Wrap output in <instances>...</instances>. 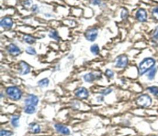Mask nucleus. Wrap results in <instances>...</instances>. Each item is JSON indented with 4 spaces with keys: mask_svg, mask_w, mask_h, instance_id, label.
Wrapping results in <instances>:
<instances>
[{
    "mask_svg": "<svg viewBox=\"0 0 158 136\" xmlns=\"http://www.w3.org/2000/svg\"><path fill=\"white\" fill-rule=\"evenodd\" d=\"M156 64V60L151 57L146 58L143 60L138 67V73L140 75H143L149 70H151L154 67Z\"/></svg>",
    "mask_w": 158,
    "mask_h": 136,
    "instance_id": "1",
    "label": "nucleus"
},
{
    "mask_svg": "<svg viewBox=\"0 0 158 136\" xmlns=\"http://www.w3.org/2000/svg\"><path fill=\"white\" fill-rule=\"evenodd\" d=\"M105 75L108 78H112L114 76V73L110 69H107L105 72Z\"/></svg>",
    "mask_w": 158,
    "mask_h": 136,
    "instance_id": "29",
    "label": "nucleus"
},
{
    "mask_svg": "<svg viewBox=\"0 0 158 136\" xmlns=\"http://www.w3.org/2000/svg\"><path fill=\"white\" fill-rule=\"evenodd\" d=\"M26 52L27 54L31 55H34L36 54V51L35 49V48H34L32 47H30V46L27 47Z\"/></svg>",
    "mask_w": 158,
    "mask_h": 136,
    "instance_id": "26",
    "label": "nucleus"
},
{
    "mask_svg": "<svg viewBox=\"0 0 158 136\" xmlns=\"http://www.w3.org/2000/svg\"><path fill=\"white\" fill-rule=\"evenodd\" d=\"M48 36L50 38H51L53 40H54L56 41H59L60 40V36L58 34V32H57L56 30H51L50 31Z\"/></svg>",
    "mask_w": 158,
    "mask_h": 136,
    "instance_id": "19",
    "label": "nucleus"
},
{
    "mask_svg": "<svg viewBox=\"0 0 158 136\" xmlns=\"http://www.w3.org/2000/svg\"><path fill=\"white\" fill-rule=\"evenodd\" d=\"M147 12L144 9H139L136 13L137 19L140 22H145L147 21Z\"/></svg>",
    "mask_w": 158,
    "mask_h": 136,
    "instance_id": "13",
    "label": "nucleus"
},
{
    "mask_svg": "<svg viewBox=\"0 0 158 136\" xmlns=\"http://www.w3.org/2000/svg\"><path fill=\"white\" fill-rule=\"evenodd\" d=\"M14 133L11 131L5 130V129H1L0 131V136H13Z\"/></svg>",
    "mask_w": 158,
    "mask_h": 136,
    "instance_id": "23",
    "label": "nucleus"
},
{
    "mask_svg": "<svg viewBox=\"0 0 158 136\" xmlns=\"http://www.w3.org/2000/svg\"><path fill=\"white\" fill-rule=\"evenodd\" d=\"M7 51L8 53L14 57H17L21 53V50L14 43H11L7 47Z\"/></svg>",
    "mask_w": 158,
    "mask_h": 136,
    "instance_id": "10",
    "label": "nucleus"
},
{
    "mask_svg": "<svg viewBox=\"0 0 158 136\" xmlns=\"http://www.w3.org/2000/svg\"><path fill=\"white\" fill-rule=\"evenodd\" d=\"M129 16V11L127 9L124 8L122 9V11H121V17L122 18V19L123 20H125L127 19Z\"/></svg>",
    "mask_w": 158,
    "mask_h": 136,
    "instance_id": "25",
    "label": "nucleus"
},
{
    "mask_svg": "<svg viewBox=\"0 0 158 136\" xmlns=\"http://www.w3.org/2000/svg\"><path fill=\"white\" fill-rule=\"evenodd\" d=\"M29 130L32 134H39L41 132V127L36 123H31L29 125Z\"/></svg>",
    "mask_w": 158,
    "mask_h": 136,
    "instance_id": "14",
    "label": "nucleus"
},
{
    "mask_svg": "<svg viewBox=\"0 0 158 136\" xmlns=\"http://www.w3.org/2000/svg\"><path fill=\"white\" fill-rule=\"evenodd\" d=\"M31 4H32V0H26L24 3V5L26 8L30 7Z\"/></svg>",
    "mask_w": 158,
    "mask_h": 136,
    "instance_id": "30",
    "label": "nucleus"
},
{
    "mask_svg": "<svg viewBox=\"0 0 158 136\" xmlns=\"http://www.w3.org/2000/svg\"><path fill=\"white\" fill-rule=\"evenodd\" d=\"M90 51H91L93 55H98L99 54V52H100L99 47V46L98 45L94 44L90 47Z\"/></svg>",
    "mask_w": 158,
    "mask_h": 136,
    "instance_id": "21",
    "label": "nucleus"
},
{
    "mask_svg": "<svg viewBox=\"0 0 158 136\" xmlns=\"http://www.w3.org/2000/svg\"><path fill=\"white\" fill-rule=\"evenodd\" d=\"M23 40L29 45H33L36 42V38L30 35H25L23 36Z\"/></svg>",
    "mask_w": 158,
    "mask_h": 136,
    "instance_id": "15",
    "label": "nucleus"
},
{
    "mask_svg": "<svg viewBox=\"0 0 158 136\" xmlns=\"http://www.w3.org/2000/svg\"><path fill=\"white\" fill-rule=\"evenodd\" d=\"M151 41L155 46H158V26L156 27L152 35V38Z\"/></svg>",
    "mask_w": 158,
    "mask_h": 136,
    "instance_id": "17",
    "label": "nucleus"
},
{
    "mask_svg": "<svg viewBox=\"0 0 158 136\" xmlns=\"http://www.w3.org/2000/svg\"><path fill=\"white\" fill-rule=\"evenodd\" d=\"M102 78V74L101 73H88L85 74L84 76V81L87 83H92Z\"/></svg>",
    "mask_w": 158,
    "mask_h": 136,
    "instance_id": "9",
    "label": "nucleus"
},
{
    "mask_svg": "<svg viewBox=\"0 0 158 136\" xmlns=\"http://www.w3.org/2000/svg\"><path fill=\"white\" fill-rule=\"evenodd\" d=\"M75 95L80 99H87L89 96V92H88L87 88L84 87H80L75 90Z\"/></svg>",
    "mask_w": 158,
    "mask_h": 136,
    "instance_id": "8",
    "label": "nucleus"
},
{
    "mask_svg": "<svg viewBox=\"0 0 158 136\" xmlns=\"http://www.w3.org/2000/svg\"><path fill=\"white\" fill-rule=\"evenodd\" d=\"M39 98L36 96L30 94H29L24 100L25 106H35L36 107L37 105L39 104Z\"/></svg>",
    "mask_w": 158,
    "mask_h": 136,
    "instance_id": "6",
    "label": "nucleus"
},
{
    "mask_svg": "<svg viewBox=\"0 0 158 136\" xmlns=\"http://www.w3.org/2000/svg\"><path fill=\"white\" fill-rule=\"evenodd\" d=\"M6 93L7 96L14 101H18L21 99L22 96V92L20 88L17 86H9L6 90Z\"/></svg>",
    "mask_w": 158,
    "mask_h": 136,
    "instance_id": "2",
    "label": "nucleus"
},
{
    "mask_svg": "<svg viewBox=\"0 0 158 136\" xmlns=\"http://www.w3.org/2000/svg\"><path fill=\"white\" fill-rule=\"evenodd\" d=\"M20 116L17 115H14L11 118V124L14 127H17L19 126Z\"/></svg>",
    "mask_w": 158,
    "mask_h": 136,
    "instance_id": "16",
    "label": "nucleus"
},
{
    "mask_svg": "<svg viewBox=\"0 0 158 136\" xmlns=\"http://www.w3.org/2000/svg\"><path fill=\"white\" fill-rule=\"evenodd\" d=\"M129 64V59L125 54L120 55L116 59V67L119 69H124Z\"/></svg>",
    "mask_w": 158,
    "mask_h": 136,
    "instance_id": "4",
    "label": "nucleus"
},
{
    "mask_svg": "<svg viewBox=\"0 0 158 136\" xmlns=\"http://www.w3.org/2000/svg\"><path fill=\"white\" fill-rule=\"evenodd\" d=\"M98 35V30L96 28H90L86 31L85 33V37L87 40L90 42L95 41Z\"/></svg>",
    "mask_w": 158,
    "mask_h": 136,
    "instance_id": "5",
    "label": "nucleus"
},
{
    "mask_svg": "<svg viewBox=\"0 0 158 136\" xmlns=\"http://www.w3.org/2000/svg\"><path fill=\"white\" fill-rule=\"evenodd\" d=\"M92 1L94 5H100L101 3H102L101 0H92Z\"/></svg>",
    "mask_w": 158,
    "mask_h": 136,
    "instance_id": "32",
    "label": "nucleus"
},
{
    "mask_svg": "<svg viewBox=\"0 0 158 136\" xmlns=\"http://www.w3.org/2000/svg\"><path fill=\"white\" fill-rule=\"evenodd\" d=\"M152 16L155 21H158V7H156L153 9Z\"/></svg>",
    "mask_w": 158,
    "mask_h": 136,
    "instance_id": "28",
    "label": "nucleus"
},
{
    "mask_svg": "<svg viewBox=\"0 0 158 136\" xmlns=\"http://www.w3.org/2000/svg\"><path fill=\"white\" fill-rule=\"evenodd\" d=\"M13 21L9 17H5L3 18L0 22V25L4 29H11L13 26Z\"/></svg>",
    "mask_w": 158,
    "mask_h": 136,
    "instance_id": "11",
    "label": "nucleus"
},
{
    "mask_svg": "<svg viewBox=\"0 0 158 136\" xmlns=\"http://www.w3.org/2000/svg\"><path fill=\"white\" fill-rule=\"evenodd\" d=\"M148 90L154 96H158V87H157V86H151V87H149L148 88Z\"/></svg>",
    "mask_w": 158,
    "mask_h": 136,
    "instance_id": "24",
    "label": "nucleus"
},
{
    "mask_svg": "<svg viewBox=\"0 0 158 136\" xmlns=\"http://www.w3.org/2000/svg\"><path fill=\"white\" fill-rule=\"evenodd\" d=\"M136 103L138 107L142 108L149 107L152 103V99L148 94H142L136 100Z\"/></svg>",
    "mask_w": 158,
    "mask_h": 136,
    "instance_id": "3",
    "label": "nucleus"
},
{
    "mask_svg": "<svg viewBox=\"0 0 158 136\" xmlns=\"http://www.w3.org/2000/svg\"><path fill=\"white\" fill-rule=\"evenodd\" d=\"M49 84V80L47 78H43L38 82V85L41 88H46L47 86H48Z\"/></svg>",
    "mask_w": 158,
    "mask_h": 136,
    "instance_id": "20",
    "label": "nucleus"
},
{
    "mask_svg": "<svg viewBox=\"0 0 158 136\" xmlns=\"http://www.w3.org/2000/svg\"><path fill=\"white\" fill-rule=\"evenodd\" d=\"M30 65L24 61H21L19 64V73L21 75H26L30 72Z\"/></svg>",
    "mask_w": 158,
    "mask_h": 136,
    "instance_id": "7",
    "label": "nucleus"
},
{
    "mask_svg": "<svg viewBox=\"0 0 158 136\" xmlns=\"http://www.w3.org/2000/svg\"><path fill=\"white\" fill-rule=\"evenodd\" d=\"M54 127H55L56 131L62 135H69L71 134L70 129L64 125L58 123V124L54 125Z\"/></svg>",
    "mask_w": 158,
    "mask_h": 136,
    "instance_id": "12",
    "label": "nucleus"
},
{
    "mask_svg": "<svg viewBox=\"0 0 158 136\" xmlns=\"http://www.w3.org/2000/svg\"><path fill=\"white\" fill-rule=\"evenodd\" d=\"M156 72H157V68L153 67L152 69H151V70H149V72L148 74V79L149 80H153V79H154V78L155 77V75H156Z\"/></svg>",
    "mask_w": 158,
    "mask_h": 136,
    "instance_id": "22",
    "label": "nucleus"
},
{
    "mask_svg": "<svg viewBox=\"0 0 158 136\" xmlns=\"http://www.w3.org/2000/svg\"><path fill=\"white\" fill-rule=\"evenodd\" d=\"M112 89L111 88H106L104 89H103V90L99 92V94H102L103 96H106L110 94L112 92Z\"/></svg>",
    "mask_w": 158,
    "mask_h": 136,
    "instance_id": "27",
    "label": "nucleus"
},
{
    "mask_svg": "<svg viewBox=\"0 0 158 136\" xmlns=\"http://www.w3.org/2000/svg\"><path fill=\"white\" fill-rule=\"evenodd\" d=\"M24 112L28 115H32L35 113L36 111V108L35 106H25L24 108Z\"/></svg>",
    "mask_w": 158,
    "mask_h": 136,
    "instance_id": "18",
    "label": "nucleus"
},
{
    "mask_svg": "<svg viewBox=\"0 0 158 136\" xmlns=\"http://www.w3.org/2000/svg\"><path fill=\"white\" fill-rule=\"evenodd\" d=\"M31 11L34 12H37L38 11H39V6H38L37 5H34L32 7H31Z\"/></svg>",
    "mask_w": 158,
    "mask_h": 136,
    "instance_id": "31",
    "label": "nucleus"
}]
</instances>
